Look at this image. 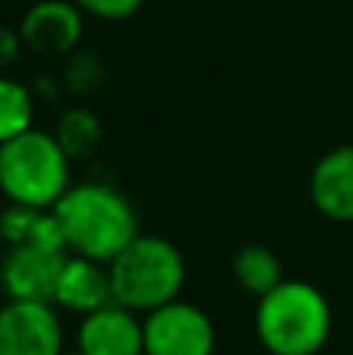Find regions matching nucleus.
I'll use <instances>...</instances> for the list:
<instances>
[{"label":"nucleus","instance_id":"obj_1","mask_svg":"<svg viewBox=\"0 0 353 355\" xmlns=\"http://www.w3.org/2000/svg\"><path fill=\"white\" fill-rule=\"evenodd\" d=\"M54 212L60 218L66 250L104 265H110L141 234L129 196L104 181L72 184L60 196Z\"/></svg>","mask_w":353,"mask_h":355},{"label":"nucleus","instance_id":"obj_2","mask_svg":"<svg viewBox=\"0 0 353 355\" xmlns=\"http://www.w3.org/2000/svg\"><path fill=\"white\" fill-rule=\"evenodd\" d=\"M254 327L269 355H319L331 337V306L310 281H281L260 296Z\"/></svg>","mask_w":353,"mask_h":355},{"label":"nucleus","instance_id":"obj_3","mask_svg":"<svg viewBox=\"0 0 353 355\" xmlns=\"http://www.w3.org/2000/svg\"><path fill=\"white\" fill-rule=\"evenodd\" d=\"M72 187L69 150L50 131L28 128L0 144V193L10 202L54 209Z\"/></svg>","mask_w":353,"mask_h":355},{"label":"nucleus","instance_id":"obj_4","mask_svg":"<svg viewBox=\"0 0 353 355\" xmlns=\"http://www.w3.org/2000/svg\"><path fill=\"white\" fill-rule=\"evenodd\" d=\"M106 268L113 302L144 315L179 300L188 275L181 250L156 234H138Z\"/></svg>","mask_w":353,"mask_h":355},{"label":"nucleus","instance_id":"obj_5","mask_svg":"<svg viewBox=\"0 0 353 355\" xmlns=\"http://www.w3.org/2000/svg\"><path fill=\"white\" fill-rule=\"evenodd\" d=\"M144 352L147 355H213L216 327L204 309L172 300L144 318Z\"/></svg>","mask_w":353,"mask_h":355},{"label":"nucleus","instance_id":"obj_6","mask_svg":"<svg viewBox=\"0 0 353 355\" xmlns=\"http://www.w3.org/2000/svg\"><path fill=\"white\" fill-rule=\"evenodd\" d=\"M0 355H63V324L54 302L6 300L0 309Z\"/></svg>","mask_w":353,"mask_h":355},{"label":"nucleus","instance_id":"obj_7","mask_svg":"<svg viewBox=\"0 0 353 355\" xmlns=\"http://www.w3.org/2000/svg\"><path fill=\"white\" fill-rule=\"evenodd\" d=\"M81 35H85V12L72 0H38L19 22L22 44L41 56L75 53Z\"/></svg>","mask_w":353,"mask_h":355},{"label":"nucleus","instance_id":"obj_8","mask_svg":"<svg viewBox=\"0 0 353 355\" xmlns=\"http://www.w3.org/2000/svg\"><path fill=\"white\" fill-rule=\"evenodd\" d=\"M69 252L35 250V246H10L0 262V287L6 300L54 302L63 262Z\"/></svg>","mask_w":353,"mask_h":355},{"label":"nucleus","instance_id":"obj_9","mask_svg":"<svg viewBox=\"0 0 353 355\" xmlns=\"http://www.w3.org/2000/svg\"><path fill=\"white\" fill-rule=\"evenodd\" d=\"M144 352V321L138 312L106 302L91 315H81L79 355H141Z\"/></svg>","mask_w":353,"mask_h":355},{"label":"nucleus","instance_id":"obj_10","mask_svg":"<svg viewBox=\"0 0 353 355\" xmlns=\"http://www.w3.org/2000/svg\"><path fill=\"white\" fill-rule=\"evenodd\" d=\"M106 302H113L110 268L104 262L69 252L54 290V306L75 315H91L97 309H104Z\"/></svg>","mask_w":353,"mask_h":355},{"label":"nucleus","instance_id":"obj_11","mask_svg":"<svg viewBox=\"0 0 353 355\" xmlns=\"http://www.w3.org/2000/svg\"><path fill=\"white\" fill-rule=\"evenodd\" d=\"M310 200L325 218L353 221V144L329 150L313 166Z\"/></svg>","mask_w":353,"mask_h":355},{"label":"nucleus","instance_id":"obj_12","mask_svg":"<svg viewBox=\"0 0 353 355\" xmlns=\"http://www.w3.org/2000/svg\"><path fill=\"white\" fill-rule=\"evenodd\" d=\"M0 225H3L6 246H35V250L69 252L60 218H56L54 209H35V206L10 202L6 209H0Z\"/></svg>","mask_w":353,"mask_h":355},{"label":"nucleus","instance_id":"obj_13","mask_svg":"<svg viewBox=\"0 0 353 355\" xmlns=\"http://www.w3.org/2000/svg\"><path fill=\"white\" fill-rule=\"evenodd\" d=\"M231 271H235V281L244 293H254L256 300L266 296L269 290H275L285 275H281V262L269 246H260V243H247L235 252L231 259Z\"/></svg>","mask_w":353,"mask_h":355},{"label":"nucleus","instance_id":"obj_14","mask_svg":"<svg viewBox=\"0 0 353 355\" xmlns=\"http://www.w3.org/2000/svg\"><path fill=\"white\" fill-rule=\"evenodd\" d=\"M35 128V94L22 81L0 72V144Z\"/></svg>","mask_w":353,"mask_h":355},{"label":"nucleus","instance_id":"obj_15","mask_svg":"<svg viewBox=\"0 0 353 355\" xmlns=\"http://www.w3.org/2000/svg\"><path fill=\"white\" fill-rule=\"evenodd\" d=\"M85 16L104 19V22H119V19L135 16L144 6V0H72Z\"/></svg>","mask_w":353,"mask_h":355},{"label":"nucleus","instance_id":"obj_16","mask_svg":"<svg viewBox=\"0 0 353 355\" xmlns=\"http://www.w3.org/2000/svg\"><path fill=\"white\" fill-rule=\"evenodd\" d=\"M22 37H19V28H10V25H0V72H3L6 66H13L19 56V50H22Z\"/></svg>","mask_w":353,"mask_h":355},{"label":"nucleus","instance_id":"obj_17","mask_svg":"<svg viewBox=\"0 0 353 355\" xmlns=\"http://www.w3.org/2000/svg\"><path fill=\"white\" fill-rule=\"evenodd\" d=\"M0 243H3V225H0Z\"/></svg>","mask_w":353,"mask_h":355},{"label":"nucleus","instance_id":"obj_18","mask_svg":"<svg viewBox=\"0 0 353 355\" xmlns=\"http://www.w3.org/2000/svg\"><path fill=\"white\" fill-rule=\"evenodd\" d=\"M141 355H147V352H141Z\"/></svg>","mask_w":353,"mask_h":355},{"label":"nucleus","instance_id":"obj_19","mask_svg":"<svg viewBox=\"0 0 353 355\" xmlns=\"http://www.w3.org/2000/svg\"><path fill=\"white\" fill-rule=\"evenodd\" d=\"M72 355H79V352H72Z\"/></svg>","mask_w":353,"mask_h":355}]
</instances>
